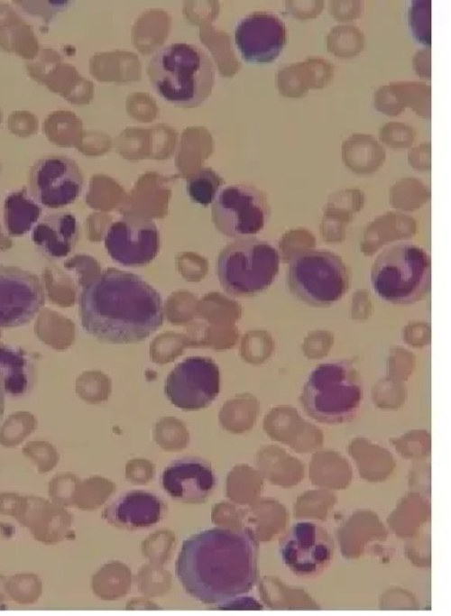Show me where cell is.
<instances>
[{
    "instance_id": "obj_1",
    "label": "cell",
    "mask_w": 451,
    "mask_h": 616,
    "mask_svg": "<svg viewBox=\"0 0 451 616\" xmlns=\"http://www.w3.org/2000/svg\"><path fill=\"white\" fill-rule=\"evenodd\" d=\"M185 592L205 604H222L248 593L257 578V545L248 529L216 527L186 538L176 565Z\"/></svg>"
},
{
    "instance_id": "obj_11",
    "label": "cell",
    "mask_w": 451,
    "mask_h": 616,
    "mask_svg": "<svg viewBox=\"0 0 451 616\" xmlns=\"http://www.w3.org/2000/svg\"><path fill=\"white\" fill-rule=\"evenodd\" d=\"M109 256L125 267L152 262L160 251V231L147 216L129 215L113 222L104 237Z\"/></svg>"
},
{
    "instance_id": "obj_2",
    "label": "cell",
    "mask_w": 451,
    "mask_h": 616,
    "mask_svg": "<svg viewBox=\"0 0 451 616\" xmlns=\"http://www.w3.org/2000/svg\"><path fill=\"white\" fill-rule=\"evenodd\" d=\"M78 304L83 330L104 343H140L163 323L161 294L141 276L115 268L91 279Z\"/></svg>"
},
{
    "instance_id": "obj_20",
    "label": "cell",
    "mask_w": 451,
    "mask_h": 616,
    "mask_svg": "<svg viewBox=\"0 0 451 616\" xmlns=\"http://www.w3.org/2000/svg\"><path fill=\"white\" fill-rule=\"evenodd\" d=\"M224 183V179L216 171L203 167L189 177L186 189L194 203L207 207L213 203Z\"/></svg>"
},
{
    "instance_id": "obj_3",
    "label": "cell",
    "mask_w": 451,
    "mask_h": 616,
    "mask_svg": "<svg viewBox=\"0 0 451 616\" xmlns=\"http://www.w3.org/2000/svg\"><path fill=\"white\" fill-rule=\"evenodd\" d=\"M147 74L156 93L179 107L202 105L211 95L215 66L197 45L174 42L159 49L150 59Z\"/></svg>"
},
{
    "instance_id": "obj_15",
    "label": "cell",
    "mask_w": 451,
    "mask_h": 616,
    "mask_svg": "<svg viewBox=\"0 0 451 616\" xmlns=\"http://www.w3.org/2000/svg\"><path fill=\"white\" fill-rule=\"evenodd\" d=\"M161 482L167 494L188 504L204 503L216 485L211 464L198 456H182L170 462L163 470Z\"/></svg>"
},
{
    "instance_id": "obj_14",
    "label": "cell",
    "mask_w": 451,
    "mask_h": 616,
    "mask_svg": "<svg viewBox=\"0 0 451 616\" xmlns=\"http://www.w3.org/2000/svg\"><path fill=\"white\" fill-rule=\"evenodd\" d=\"M235 43L244 60L256 64L271 63L285 46V25L272 13H251L237 23Z\"/></svg>"
},
{
    "instance_id": "obj_17",
    "label": "cell",
    "mask_w": 451,
    "mask_h": 616,
    "mask_svg": "<svg viewBox=\"0 0 451 616\" xmlns=\"http://www.w3.org/2000/svg\"><path fill=\"white\" fill-rule=\"evenodd\" d=\"M79 239V224L70 211H55L39 219L32 230V241L38 251L51 260L68 257Z\"/></svg>"
},
{
    "instance_id": "obj_12",
    "label": "cell",
    "mask_w": 451,
    "mask_h": 616,
    "mask_svg": "<svg viewBox=\"0 0 451 616\" xmlns=\"http://www.w3.org/2000/svg\"><path fill=\"white\" fill-rule=\"evenodd\" d=\"M44 304V286L36 274L17 266L0 265V328L28 324Z\"/></svg>"
},
{
    "instance_id": "obj_4",
    "label": "cell",
    "mask_w": 451,
    "mask_h": 616,
    "mask_svg": "<svg viewBox=\"0 0 451 616\" xmlns=\"http://www.w3.org/2000/svg\"><path fill=\"white\" fill-rule=\"evenodd\" d=\"M364 387L358 371L345 361L318 364L307 376L301 391V405L315 420L338 424L358 411Z\"/></svg>"
},
{
    "instance_id": "obj_5",
    "label": "cell",
    "mask_w": 451,
    "mask_h": 616,
    "mask_svg": "<svg viewBox=\"0 0 451 616\" xmlns=\"http://www.w3.org/2000/svg\"><path fill=\"white\" fill-rule=\"evenodd\" d=\"M430 257L427 251L410 241L394 243L380 252L370 272L373 291L391 304L419 300L430 286Z\"/></svg>"
},
{
    "instance_id": "obj_8",
    "label": "cell",
    "mask_w": 451,
    "mask_h": 616,
    "mask_svg": "<svg viewBox=\"0 0 451 616\" xmlns=\"http://www.w3.org/2000/svg\"><path fill=\"white\" fill-rule=\"evenodd\" d=\"M216 228L231 238L253 236L262 231L269 216V208L257 188L235 184L222 188L211 207Z\"/></svg>"
},
{
    "instance_id": "obj_19",
    "label": "cell",
    "mask_w": 451,
    "mask_h": 616,
    "mask_svg": "<svg viewBox=\"0 0 451 616\" xmlns=\"http://www.w3.org/2000/svg\"><path fill=\"white\" fill-rule=\"evenodd\" d=\"M42 207L27 188L10 192L4 201V227L11 237H21L32 230L42 216Z\"/></svg>"
},
{
    "instance_id": "obj_22",
    "label": "cell",
    "mask_w": 451,
    "mask_h": 616,
    "mask_svg": "<svg viewBox=\"0 0 451 616\" xmlns=\"http://www.w3.org/2000/svg\"><path fill=\"white\" fill-rule=\"evenodd\" d=\"M5 405V395L4 391L0 385V421L3 419V417H4Z\"/></svg>"
},
{
    "instance_id": "obj_18",
    "label": "cell",
    "mask_w": 451,
    "mask_h": 616,
    "mask_svg": "<svg viewBox=\"0 0 451 616\" xmlns=\"http://www.w3.org/2000/svg\"><path fill=\"white\" fill-rule=\"evenodd\" d=\"M36 363L24 348L0 342V385L5 397L22 399L32 391Z\"/></svg>"
},
{
    "instance_id": "obj_13",
    "label": "cell",
    "mask_w": 451,
    "mask_h": 616,
    "mask_svg": "<svg viewBox=\"0 0 451 616\" xmlns=\"http://www.w3.org/2000/svg\"><path fill=\"white\" fill-rule=\"evenodd\" d=\"M333 542L327 532L310 521L294 524L280 547L282 562L300 576L318 574L330 562Z\"/></svg>"
},
{
    "instance_id": "obj_21",
    "label": "cell",
    "mask_w": 451,
    "mask_h": 616,
    "mask_svg": "<svg viewBox=\"0 0 451 616\" xmlns=\"http://www.w3.org/2000/svg\"><path fill=\"white\" fill-rule=\"evenodd\" d=\"M416 5H412L410 12V22L413 35L417 40L422 43H429V22H430V6L429 3L424 1L414 2Z\"/></svg>"
},
{
    "instance_id": "obj_10",
    "label": "cell",
    "mask_w": 451,
    "mask_h": 616,
    "mask_svg": "<svg viewBox=\"0 0 451 616\" xmlns=\"http://www.w3.org/2000/svg\"><path fill=\"white\" fill-rule=\"evenodd\" d=\"M84 178L78 163L61 154L37 160L28 174V191L42 207L60 209L75 202L81 194Z\"/></svg>"
},
{
    "instance_id": "obj_7",
    "label": "cell",
    "mask_w": 451,
    "mask_h": 616,
    "mask_svg": "<svg viewBox=\"0 0 451 616\" xmlns=\"http://www.w3.org/2000/svg\"><path fill=\"white\" fill-rule=\"evenodd\" d=\"M287 282L299 300L315 307H328L345 294L349 278L337 254L324 249H308L291 259Z\"/></svg>"
},
{
    "instance_id": "obj_6",
    "label": "cell",
    "mask_w": 451,
    "mask_h": 616,
    "mask_svg": "<svg viewBox=\"0 0 451 616\" xmlns=\"http://www.w3.org/2000/svg\"><path fill=\"white\" fill-rule=\"evenodd\" d=\"M280 269V254L268 241L239 238L218 254L216 272L223 290L234 297H248L268 289Z\"/></svg>"
},
{
    "instance_id": "obj_16",
    "label": "cell",
    "mask_w": 451,
    "mask_h": 616,
    "mask_svg": "<svg viewBox=\"0 0 451 616\" xmlns=\"http://www.w3.org/2000/svg\"><path fill=\"white\" fill-rule=\"evenodd\" d=\"M164 512L165 504L157 494L145 490H131L110 502L103 517L115 527L133 530L156 525Z\"/></svg>"
},
{
    "instance_id": "obj_9",
    "label": "cell",
    "mask_w": 451,
    "mask_h": 616,
    "mask_svg": "<svg viewBox=\"0 0 451 616\" xmlns=\"http://www.w3.org/2000/svg\"><path fill=\"white\" fill-rule=\"evenodd\" d=\"M220 391V372L207 356L185 358L170 372L164 392L170 403L182 410H199L209 406Z\"/></svg>"
}]
</instances>
